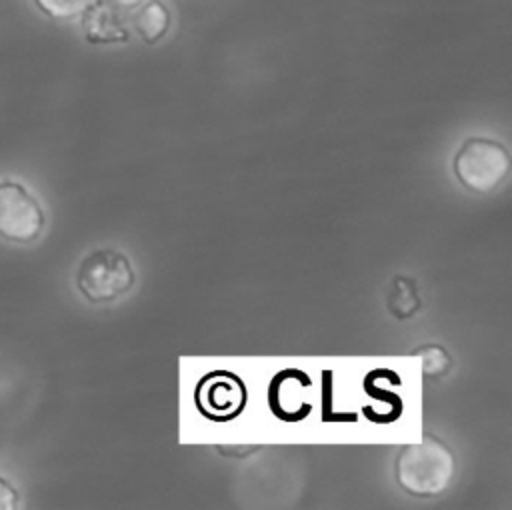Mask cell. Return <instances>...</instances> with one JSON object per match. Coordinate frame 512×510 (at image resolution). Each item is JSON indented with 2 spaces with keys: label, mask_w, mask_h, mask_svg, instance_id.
I'll return each mask as SVG.
<instances>
[{
  "label": "cell",
  "mask_w": 512,
  "mask_h": 510,
  "mask_svg": "<svg viewBox=\"0 0 512 510\" xmlns=\"http://www.w3.org/2000/svg\"><path fill=\"white\" fill-rule=\"evenodd\" d=\"M46 224L40 202L16 180H0V238L16 244L38 240Z\"/></svg>",
  "instance_id": "277c9868"
},
{
  "label": "cell",
  "mask_w": 512,
  "mask_h": 510,
  "mask_svg": "<svg viewBox=\"0 0 512 510\" xmlns=\"http://www.w3.org/2000/svg\"><path fill=\"white\" fill-rule=\"evenodd\" d=\"M134 28L146 44L158 42L170 28V10L160 0L146 2L134 16Z\"/></svg>",
  "instance_id": "8992f818"
},
{
  "label": "cell",
  "mask_w": 512,
  "mask_h": 510,
  "mask_svg": "<svg viewBox=\"0 0 512 510\" xmlns=\"http://www.w3.org/2000/svg\"><path fill=\"white\" fill-rule=\"evenodd\" d=\"M80 16L84 36L90 44H114L130 38L126 6L114 0H92Z\"/></svg>",
  "instance_id": "5b68a950"
},
{
  "label": "cell",
  "mask_w": 512,
  "mask_h": 510,
  "mask_svg": "<svg viewBox=\"0 0 512 510\" xmlns=\"http://www.w3.org/2000/svg\"><path fill=\"white\" fill-rule=\"evenodd\" d=\"M454 474V456L436 436L426 434L418 444L404 446L396 456V480L412 496L442 494Z\"/></svg>",
  "instance_id": "6da1fadb"
},
{
  "label": "cell",
  "mask_w": 512,
  "mask_h": 510,
  "mask_svg": "<svg viewBox=\"0 0 512 510\" xmlns=\"http://www.w3.org/2000/svg\"><path fill=\"white\" fill-rule=\"evenodd\" d=\"M20 508V492L0 474V510H16Z\"/></svg>",
  "instance_id": "30bf717a"
},
{
  "label": "cell",
  "mask_w": 512,
  "mask_h": 510,
  "mask_svg": "<svg viewBox=\"0 0 512 510\" xmlns=\"http://www.w3.org/2000/svg\"><path fill=\"white\" fill-rule=\"evenodd\" d=\"M114 2H118V4H122L126 8H132V6H138L142 0H114Z\"/></svg>",
  "instance_id": "8fae6325"
},
{
  "label": "cell",
  "mask_w": 512,
  "mask_h": 510,
  "mask_svg": "<svg viewBox=\"0 0 512 510\" xmlns=\"http://www.w3.org/2000/svg\"><path fill=\"white\" fill-rule=\"evenodd\" d=\"M134 284V270L126 254L110 248L94 250L76 270V288L92 304H104L126 294Z\"/></svg>",
  "instance_id": "7a4b0ae2"
},
{
  "label": "cell",
  "mask_w": 512,
  "mask_h": 510,
  "mask_svg": "<svg viewBox=\"0 0 512 510\" xmlns=\"http://www.w3.org/2000/svg\"><path fill=\"white\" fill-rule=\"evenodd\" d=\"M36 6L52 18H74L80 16L92 0H34Z\"/></svg>",
  "instance_id": "9c48e42d"
},
{
  "label": "cell",
  "mask_w": 512,
  "mask_h": 510,
  "mask_svg": "<svg viewBox=\"0 0 512 510\" xmlns=\"http://www.w3.org/2000/svg\"><path fill=\"white\" fill-rule=\"evenodd\" d=\"M388 310L394 318L406 320L420 310V298L416 282L408 276H396L386 298Z\"/></svg>",
  "instance_id": "52a82bcc"
},
{
  "label": "cell",
  "mask_w": 512,
  "mask_h": 510,
  "mask_svg": "<svg viewBox=\"0 0 512 510\" xmlns=\"http://www.w3.org/2000/svg\"><path fill=\"white\" fill-rule=\"evenodd\" d=\"M510 172L508 150L490 138H468L454 156L458 182L474 194H490Z\"/></svg>",
  "instance_id": "3957f363"
},
{
  "label": "cell",
  "mask_w": 512,
  "mask_h": 510,
  "mask_svg": "<svg viewBox=\"0 0 512 510\" xmlns=\"http://www.w3.org/2000/svg\"><path fill=\"white\" fill-rule=\"evenodd\" d=\"M414 354L422 360V372L426 378H438L450 368V356L448 352L438 344H424Z\"/></svg>",
  "instance_id": "ba28073f"
}]
</instances>
